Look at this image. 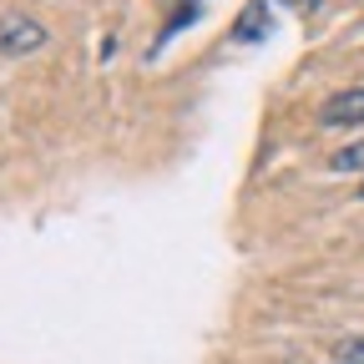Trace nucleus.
<instances>
[{
  "label": "nucleus",
  "mask_w": 364,
  "mask_h": 364,
  "mask_svg": "<svg viewBox=\"0 0 364 364\" xmlns=\"http://www.w3.org/2000/svg\"><path fill=\"white\" fill-rule=\"evenodd\" d=\"M46 46V26L36 16H0V51L6 56H26Z\"/></svg>",
  "instance_id": "obj_1"
},
{
  "label": "nucleus",
  "mask_w": 364,
  "mask_h": 364,
  "mask_svg": "<svg viewBox=\"0 0 364 364\" xmlns=\"http://www.w3.org/2000/svg\"><path fill=\"white\" fill-rule=\"evenodd\" d=\"M318 122H324V127H359L364 122V86L334 91V97L318 107Z\"/></svg>",
  "instance_id": "obj_2"
},
{
  "label": "nucleus",
  "mask_w": 364,
  "mask_h": 364,
  "mask_svg": "<svg viewBox=\"0 0 364 364\" xmlns=\"http://www.w3.org/2000/svg\"><path fill=\"white\" fill-rule=\"evenodd\" d=\"M329 167H334V172H364V142H354V147H339V152L329 157Z\"/></svg>",
  "instance_id": "obj_3"
},
{
  "label": "nucleus",
  "mask_w": 364,
  "mask_h": 364,
  "mask_svg": "<svg viewBox=\"0 0 364 364\" xmlns=\"http://www.w3.org/2000/svg\"><path fill=\"white\" fill-rule=\"evenodd\" d=\"M339 364H364V339H344L339 344Z\"/></svg>",
  "instance_id": "obj_4"
},
{
  "label": "nucleus",
  "mask_w": 364,
  "mask_h": 364,
  "mask_svg": "<svg viewBox=\"0 0 364 364\" xmlns=\"http://www.w3.org/2000/svg\"><path fill=\"white\" fill-rule=\"evenodd\" d=\"M359 193H364V188H359Z\"/></svg>",
  "instance_id": "obj_5"
}]
</instances>
